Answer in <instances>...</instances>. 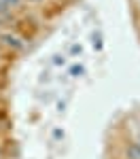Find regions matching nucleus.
I'll return each instance as SVG.
<instances>
[{
    "instance_id": "obj_5",
    "label": "nucleus",
    "mask_w": 140,
    "mask_h": 159,
    "mask_svg": "<svg viewBox=\"0 0 140 159\" xmlns=\"http://www.w3.org/2000/svg\"><path fill=\"white\" fill-rule=\"evenodd\" d=\"M28 2H40V0H28Z\"/></svg>"
},
{
    "instance_id": "obj_6",
    "label": "nucleus",
    "mask_w": 140,
    "mask_h": 159,
    "mask_svg": "<svg viewBox=\"0 0 140 159\" xmlns=\"http://www.w3.org/2000/svg\"><path fill=\"white\" fill-rule=\"evenodd\" d=\"M138 144H140V138H138Z\"/></svg>"
},
{
    "instance_id": "obj_2",
    "label": "nucleus",
    "mask_w": 140,
    "mask_h": 159,
    "mask_svg": "<svg viewBox=\"0 0 140 159\" xmlns=\"http://www.w3.org/2000/svg\"><path fill=\"white\" fill-rule=\"evenodd\" d=\"M4 43L9 45V47H15V49H21V43H19V38L17 36H11V34H4Z\"/></svg>"
},
{
    "instance_id": "obj_4",
    "label": "nucleus",
    "mask_w": 140,
    "mask_h": 159,
    "mask_svg": "<svg viewBox=\"0 0 140 159\" xmlns=\"http://www.w3.org/2000/svg\"><path fill=\"white\" fill-rule=\"evenodd\" d=\"M11 17V11L9 9H4L2 4H0V21H4V19H9Z\"/></svg>"
},
{
    "instance_id": "obj_1",
    "label": "nucleus",
    "mask_w": 140,
    "mask_h": 159,
    "mask_svg": "<svg viewBox=\"0 0 140 159\" xmlns=\"http://www.w3.org/2000/svg\"><path fill=\"white\" fill-rule=\"evenodd\" d=\"M125 155H127V159H140V144L138 142H136V144H129L127 151H125Z\"/></svg>"
},
{
    "instance_id": "obj_3",
    "label": "nucleus",
    "mask_w": 140,
    "mask_h": 159,
    "mask_svg": "<svg viewBox=\"0 0 140 159\" xmlns=\"http://www.w3.org/2000/svg\"><path fill=\"white\" fill-rule=\"evenodd\" d=\"M0 4H2L4 9H9V11H11V9H17V7L21 4V0H0Z\"/></svg>"
}]
</instances>
